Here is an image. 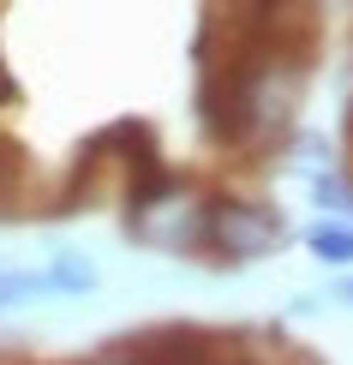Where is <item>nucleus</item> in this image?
Returning <instances> with one entry per match:
<instances>
[{
  "label": "nucleus",
  "instance_id": "nucleus-1",
  "mask_svg": "<svg viewBox=\"0 0 353 365\" xmlns=\"http://www.w3.org/2000/svg\"><path fill=\"white\" fill-rule=\"evenodd\" d=\"M282 240H287V227H282V216L270 204H210L198 252L216 257V264H245V257L275 252Z\"/></svg>",
  "mask_w": 353,
  "mask_h": 365
},
{
  "label": "nucleus",
  "instance_id": "nucleus-2",
  "mask_svg": "<svg viewBox=\"0 0 353 365\" xmlns=\"http://www.w3.org/2000/svg\"><path fill=\"white\" fill-rule=\"evenodd\" d=\"M312 252L329 257V264H353V227L347 222H324L312 227Z\"/></svg>",
  "mask_w": 353,
  "mask_h": 365
},
{
  "label": "nucleus",
  "instance_id": "nucleus-3",
  "mask_svg": "<svg viewBox=\"0 0 353 365\" xmlns=\"http://www.w3.org/2000/svg\"><path fill=\"white\" fill-rule=\"evenodd\" d=\"M30 294H54L48 287V269L42 276H24V269H0V306H19Z\"/></svg>",
  "mask_w": 353,
  "mask_h": 365
},
{
  "label": "nucleus",
  "instance_id": "nucleus-4",
  "mask_svg": "<svg viewBox=\"0 0 353 365\" xmlns=\"http://www.w3.org/2000/svg\"><path fill=\"white\" fill-rule=\"evenodd\" d=\"M317 204L324 210H353V180H342V174H317Z\"/></svg>",
  "mask_w": 353,
  "mask_h": 365
},
{
  "label": "nucleus",
  "instance_id": "nucleus-5",
  "mask_svg": "<svg viewBox=\"0 0 353 365\" xmlns=\"http://www.w3.org/2000/svg\"><path fill=\"white\" fill-rule=\"evenodd\" d=\"M342 299H347V306H353V282H342Z\"/></svg>",
  "mask_w": 353,
  "mask_h": 365
}]
</instances>
